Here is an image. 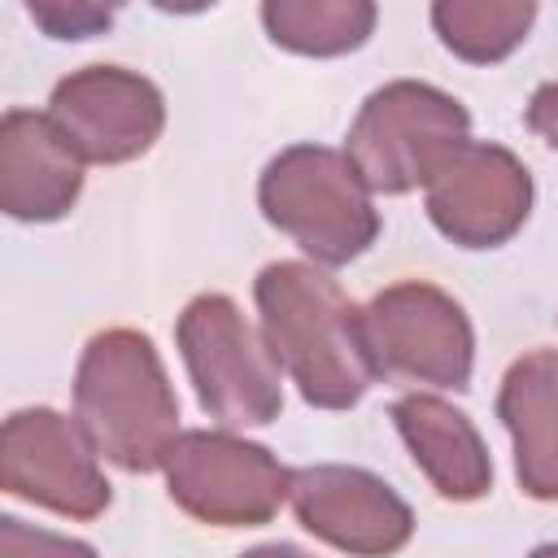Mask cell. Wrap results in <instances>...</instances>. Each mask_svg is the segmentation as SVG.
<instances>
[{"mask_svg": "<svg viewBox=\"0 0 558 558\" xmlns=\"http://www.w3.org/2000/svg\"><path fill=\"white\" fill-rule=\"evenodd\" d=\"M262 340L279 371L318 410H349L379 375L366 340L362 310L310 262H270L257 283Z\"/></svg>", "mask_w": 558, "mask_h": 558, "instance_id": "cell-1", "label": "cell"}, {"mask_svg": "<svg viewBox=\"0 0 558 558\" xmlns=\"http://www.w3.org/2000/svg\"><path fill=\"white\" fill-rule=\"evenodd\" d=\"M74 418L100 458L131 475L166 466L179 432V397L144 331L109 327L87 340L74 375Z\"/></svg>", "mask_w": 558, "mask_h": 558, "instance_id": "cell-2", "label": "cell"}, {"mask_svg": "<svg viewBox=\"0 0 558 558\" xmlns=\"http://www.w3.org/2000/svg\"><path fill=\"white\" fill-rule=\"evenodd\" d=\"M257 201L270 227L292 235L314 262L344 266L362 257L379 235V214L371 205V187L353 170V161L323 144L283 148L262 183Z\"/></svg>", "mask_w": 558, "mask_h": 558, "instance_id": "cell-3", "label": "cell"}, {"mask_svg": "<svg viewBox=\"0 0 558 558\" xmlns=\"http://www.w3.org/2000/svg\"><path fill=\"white\" fill-rule=\"evenodd\" d=\"M462 144H471L466 109L432 83L397 78L366 96L349 126L344 157L371 192L397 196L418 183L427 187Z\"/></svg>", "mask_w": 558, "mask_h": 558, "instance_id": "cell-4", "label": "cell"}, {"mask_svg": "<svg viewBox=\"0 0 558 558\" xmlns=\"http://www.w3.org/2000/svg\"><path fill=\"white\" fill-rule=\"evenodd\" d=\"M179 353L196 384V401L222 427H262L279 418V362L222 292H201L179 314Z\"/></svg>", "mask_w": 558, "mask_h": 558, "instance_id": "cell-5", "label": "cell"}, {"mask_svg": "<svg viewBox=\"0 0 558 558\" xmlns=\"http://www.w3.org/2000/svg\"><path fill=\"white\" fill-rule=\"evenodd\" d=\"M161 471L174 506L209 527H257L275 519L292 484V471L270 449L231 432H183Z\"/></svg>", "mask_w": 558, "mask_h": 558, "instance_id": "cell-6", "label": "cell"}, {"mask_svg": "<svg viewBox=\"0 0 558 558\" xmlns=\"http://www.w3.org/2000/svg\"><path fill=\"white\" fill-rule=\"evenodd\" d=\"M362 340L375 371L436 384V388H466L475 362V336L462 305L418 279L392 283L371 296L362 310Z\"/></svg>", "mask_w": 558, "mask_h": 558, "instance_id": "cell-7", "label": "cell"}, {"mask_svg": "<svg viewBox=\"0 0 558 558\" xmlns=\"http://www.w3.org/2000/svg\"><path fill=\"white\" fill-rule=\"evenodd\" d=\"M96 445L78 427L48 405L17 410L4 423L0 440V475L4 493L57 510L65 519H96L109 506V484L96 462Z\"/></svg>", "mask_w": 558, "mask_h": 558, "instance_id": "cell-8", "label": "cell"}, {"mask_svg": "<svg viewBox=\"0 0 558 558\" xmlns=\"http://www.w3.org/2000/svg\"><path fill=\"white\" fill-rule=\"evenodd\" d=\"M48 118L83 161L118 166L153 148L166 122L161 92L122 65H87L52 87Z\"/></svg>", "mask_w": 558, "mask_h": 558, "instance_id": "cell-9", "label": "cell"}, {"mask_svg": "<svg viewBox=\"0 0 558 558\" xmlns=\"http://www.w3.org/2000/svg\"><path fill=\"white\" fill-rule=\"evenodd\" d=\"M532 209V174L501 144H462L427 183V214L462 248L506 244Z\"/></svg>", "mask_w": 558, "mask_h": 558, "instance_id": "cell-10", "label": "cell"}, {"mask_svg": "<svg viewBox=\"0 0 558 558\" xmlns=\"http://www.w3.org/2000/svg\"><path fill=\"white\" fill-rule=\"evenodd\" d=\"M288 501L305 532L357 558H388L414 532L410 506L362 466H296Z\"/></svg>", "mask_w": 558, "mask_h": 558, "instance_id": "cell-11", "label": "cell"}, {"mask_svg": "<svg viewBox=\"0 0 558 558\" xmlns=\"http://www.w3.org/2000/svg\"><path fill=\"white\" fill-rule=\"evenodd\" d=\"M83 192V157L48 113L9 109L0 122V209L17 222H52Z\"/></svg>", "mask_w": 558, "mask_h": 558, "instance_id": "cell-12", "label": "cell"}, {"mask_svg": "<svg viewBox=\"0 0 558 558\" xmlns=\"http://www.w3.org/2000/svg\"><path fill=\"white\" fill-rule=\"evenodd\" d=\"M497 414L514 440V475L527 497L558 501V353H523L497 392Z\"/></svg>", "mask_w": 558, "mask_h": 558, "instance_id": "cell-13", "label": "cell"}, {"mask_svg": "<svg viewBox=\"0 0 558 558\" xmlns=\"http://www.w3.org/2000/svg\"><path fill=\"white\" fill-rule=\"evenodd\" d=\"M392 423L410 449V458L423 466L432 488L445 501H475L493 484V458L475 432V423L453 410L440 397L410 392L392 405Z\"/></svg>", "mask_w": 558, "mask_h": 558, "instance_id": "cell-14", "label": "cell"}, {"mask_svg": "<svg viewBox=\"0 0 558 558\" xmlns=\"http://www.w3.org/2000/svg\"><path fill=\"white\" fill-rule=\"evenodd\" d=\"M379 9L371 0H266V35L301 57H340L366 44Z\"/></svg>", "mask_w": 558, "mask_h": 558, "instance_id": "cell-15", "label": "cell"}, {"mask_svg": "<svg viewBox=\"0 0 558 558\" xmlns=\"http://www.w3.org/2000/svg\"><path fill=\"white\" fill-rule=\"evenodd\" d=\"M536 17L532 0H440L432 4V26L440 44L475 65L510 57Z\"/></svg>", "mask_w": 558, "mask_h": 558, "instance_id": "cell-16", "label": "cell"}, {"mask_svg": "<svg viewBox=\"0 0 558 558\" xmlns=\"http://www.w3.org/2000/svg\"><path fill=\"white\" fill-rule=\"evenodd\" d=\"M26 13L52 39H92L113 22V4H92V0H31Z\"/></svg>", "mask_w": 558, "mask_h": 558, "instance_id": "cell-17", "label": "cell"}, {"mask_svg": "<svg viewBox=\"0 0 558 558\" xmlns=\"http://www.w3.org/2000/svg\"><path fill=\"white\" fill-rule=\"evenodd\" d=\"M0 558H96V549L4 514L0 519Z\"/></svg>", "mask_w": 558, "mask_h": 558, "instance_id": "cell-18", "label": "cell"}, {"mask_svg": "<svg viewBox=\"0 0 558 558\" xmlns=\"http://www.w3.org/2000/svg\"><path fill=\"white\" fill-rule=\"evenodd\" d=\"M527 126L549 144L558 148V78L554 83H541L527 100Z\"/></svg>", "mask_w": 558, "mask_h": 558, "instance_id": "cell-19", "label": "cell"}, {"mask_svg": "<svg viewBox=\"0 0 558 558\" xmlns=\"http://www.w3.org/2000/svg\"><path fill=\"white\" fill-rule=\"evenodd\" d=\"M240 558H310V554H301L296 545H257V549H248Z\"/></svg>", "mask_w": 558, "mask_h": 558, "instance_id": "cell-20", "label": "cell"}, {"mask_svg": "<svg viewBox=\"0 0 558 558\" xmlns=\"http://www.w3.org/2000/svg\"><path fill=\"white\" fill-rule=\"evenodd\" d=\"M527 558H558V545H541V549H532Z\"/></svg>", "mask_w": 558, "mask_h": 558, "instance_id": "cell-21", "label": "cell"}]
</instances>
